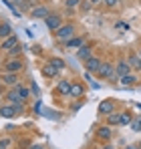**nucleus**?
<instances>
[{
    "mask_svg": "<svg viewBox=\"0 0 141 149\" xmlns=\"http://www.w3.org/2000/svg\"><path fill=\"white\" fill-rule=\"evenodd\" d=\"M40 73H43V77H47V79H54V77L59 74V71H57V69H54L50 63H47V65H43Z\"/></svg>",
    "mask_w": 141,
    "mask_h": 149,
    "instance_id": "nucleus-19",
    "label": "nucleus"
},
{
    "mask_svg": "<svg viewBox=\"0 0 141 149\" xmlns=\"http://www.w3.org/2000/svg\"><path fill=\"white\" fill-rule=\"evenodd\" d=\"M131 73V67H129V63H127V58L125 61H119L117 65H115V74H117V81L123 77V74Z\"/></svg>",
    "mask_w": 141,
    "mask_h": 149,
    "instance_id": "nucleus-10",
    "label": "nucleus"
},
{
    "mask_svg": "<svg viewBox=\"0 0 141 149\" xmlns=\"http://www.w3.org/2000/svg\"><path fill=\"white\" fill-rule=\"evenodd\" d=\"M127 63H129V67L131 69H135V71H141V58L137 52H129V56H127Z\"/></svg>",
    "mask_w": 141,
    "mask_h": 149,
    "instance_id": "nucleus-16",
    "label": "nucleus"
},
{
    "mask_svg": "<svg viewBox=\"0 0 141 149\" xmlns=\"http://www.w3.org/2000/svg\"><path fill=\"white\" fill-rule=\"evenodd\" d=\"M97 137H99V139H105V141H109V139L113 137V131H111V127H109V125H101V127L97 129Z\"/></svg>",
    "mask_w": 141,
    "mask_h": 149,
    "instance_id": "nucleus-15",
    "label": "nucleus"
},
{
    "mask_svg": "<svg viewBox=\"0 0 141 149\" xmlns=\"http://www.w3.org/2000/svg\"><path fill=\"white\" fill-rule=\"evenodd\" d=\"M0 81L6 85V87H16V85H20V79H18V73H4L2 71V74H0Z\"/></svg>",
    "mask_w": 141,
    "mask_h": 149,
    "instance_id": "nucleus-5",
    "label": "nucleus"
},
{
    "mask_svg": "<svg viewBox=\"0 0 141 149\" xmlns=\"http://www.w3.org/2000/svg\"><path fill=\"white\" fill-rule=\"evenodd\" d=\"M125 149H139V145H137V143H133V145H127Z\"/></svg>",
    "mask_w": 141,
    "mask_h": 149,
    "instance_id": "nucleus-34",
    "label": "nucleus"
},
{
    "mask_svg": "<svg viewBox=\"0 0 141 149\" xmlns=\"http://www.w3.org/2000/svg\"><path fill=\"white\" fill-rule=\"evenodd\" d=\"M18 45V38L14 36V34H10V36H6V38H2V42H0V49L4 50V52H8L10 49H14Z\"/></svg>",
    "mask_w": 141,
    "mask_h": 149,
    "instance_id": "nucleus-9",
    "label": "nucleus"
},
{
    "mask_svg": "<svg viewBox=\"0 0 141 149\" xmlns=\"http://www.w3.org/2000/svg\"><path fill=\"white\" fill-rule=\"evenodd\" d=\"M83 93H85V87L81 83H70V93H69L70 99H79V97H83Z\"/></svg>",
    "mask_w": 141,
    "mask_h": 149,
    "instance_id": "nucleus-14",
    "label": "nucleus"
},
{
    "mask_svg": "<svg viewBox=\"0 0 141 149\" xmlns=\"http://www.w3.org/2000/svg\"><path fill=\"white\" fill-rule=\"evenodd\" d=\"M103 4L109 6V8H115V6L119 4V0H103Z\"/></svg>",
    "mask_w": 141,
    "mask_h": 149,
    "instance_id": "nucleus-31",
    "label": "nucleus"
},
{
    "mask_svg": "<svg viewBox=\"0 0 141 149\" xmlns=\"http://www.w3.org/2000/svg\"><path fill=\"white\" fill-rule=\"evenodd\" d=\"M30 149H45V145H30Z\"/></svg>",
    "mask_w": 141,
    "mask_h": 149,
    "instance_id": "nucleus-35",
    "label": "nucleus"
},
{
    "mask_svg": "<svg viewBox=\"0 0 141 149\" xmlns=\"http://www.w3.org/2000/svg\"><path fill=\"white\" fill-rule=\"evenodd\" d=\"M113 111H115V101L107 99V101H101V103H99V113H101V115L107 117V115H111Z\"/></svg>",
    "mask_w": 141,
    "mask_h": 149,
    "instance_id": "nucleus-7",
    "label": "nucleus"
},
{
    "mask_svg": "<svg viewBox=\"0 0 141 149\" xmlns=\"http://www.w3.org/2000/svg\"><path fill=\"white\" fill-rule=\"evenodd\" d=\"M10 143H12L10 137H2V139H0V149H8V147H10Z\"/></svg>",
    "mask_w": 141,
    "mask_h": 149,
    "instance_id": "nucleus-27",
    "label": "nucleus"
},
{
    "mask_svg": "<svg viewBox=\"0 0 141 149\" xmlns=\"http://www.w3.org/2000/svg\"><path fill=\"white\" fill-rule=\"evenodd\" d=\"M30 93H32L34 97H40V89H38V85H36L34 81L30 83Z\"/></svg>",
    "mask_w": 141,
    "mask_h": 149,
    "instance_id": "nucleus-29",
    "label": "nucleus"
},
{
    "mask_svg": "<svg viewBox=\"0 0 141 149\" xmlns=\"http://www.w3.org/2000/svg\"><path fill=\"white\" fill-rule=\"evenodd\" d=\"M137 74H133V73H127V74H123L121 79H119V83L123 85V87H135L137 85Z\"/></svg>",
    "mask_w": 141,
    "mask_h": 149,
    "instance_id": "nucleus-11",
    "label": "nucleus"
},
{
    "mask_svg": "<svg viewBox=\"0 0 141 149\" xmlns=\"http://www.w3.org/2000/svg\"><path fill=\"white\" fill-rule=\"evenodd\" d=\"M97 77L99 79H109V81H113V83H117V74H115V67L111 65V63H101V67L97 69Z\"/></svg>",
    "mask_w": 141,
    "mask_h": 149,
    "instance_id": "nucleus-1",
    "label": "nucleus"
},
{
    "mask_svg": "<svg viewBox=\"0 0 141 149\" xmlns=\"http://www.w3.org/2000/svg\"><path fill=\"white\" fill-rule=\"evenodd\" d=\"M105 149H113V147H109V145H107V147H105Z\"/></svg>",
    "mask_w": 141,
    "mask_h": 149,
    "instance_id": "nucleus-37",
    "label": "nucleus"
},
{
    "mask_svg": "<svg viewBox=\"0 0 141 149\" xmlns=\"http://www.w3.org/2000/svg\"><path fill=\"white\" fill-rule=\"evenodd\" d=\"M0 117H4V119H12V117H16V113H14V107L8 103V105H2L0 107Z\"/></svg>",
    "mask_w": 141,
    "mask_h": 149,
    "instance_id": "nucleus-18",
    "label": "nucleus"
},
{
    "mask_svg": "<svg viewBox=\"0 0 141 149\" xmlns=\"http://www.w3.org/2000/svg\"><path fill=\"white\" fill-rule=\"evenodd\" d=\"M34 113H40V101H38V103L34 105Z\"/></svg>",
    "mask_w": 141,
    "mask_h": 149,
    "instance_id": "nucleus-32",
    "label": "nucleus"
},
{
    "mask_svg": "<svg viewBox=\"0 0 141 149\" xmlns=\"http://www.w3.org/2000/svg\"><path fill=\"white\" fill-rule=\"evenodd\" d=\"M22 69V58H6V63H4V73H20Z\"/></svg>",
    "mask_w": 141,
    "mask_h": 149,
    "instance_id": "nucleus-3",
    "label": "nucleus"
},
{
    "mask_svg": "<svg viewBox=\"0 0 141 149\" xmlns=\"http://www.w3.org/2000/svg\"><path fill=\"white\" fill-rule=\"evenodd\" d=\"M52 34H54V38H57L59 42H67L69 38L75 36V26L70 24V22H69V24H63L61 28H57Z\"/></svg>",
    "mask_w": 141,
    "mask_h": 149,
    "instance_id": "nucleus-2",
    "label": "nucleus"
},
{
    "mask_svg": "<svg viewBox=\"0 0 141 149\" xmlns=\"http://www.w3.org/2000/svg\"><path fill=\"white\" fill-rule=\"evenodd\" d=\"M137 145H139V149H141V141H139V143H137Z\"/></svg>",
    "mask_w": 141,
    "mask_h": 149,
    "instance_id": "nucleus-38",
    "label": "nucleus"
},
{
    "mask_svg": "<svg viewBox=\"0 0 141 149\" xmlns=\"http://www.w3.org/2000/svg\"><path fill=\"white\" fill-rule=\"evenodd\" d=\"M137 54H139V58H141V49H137Z\"/></svg>",
    "mask_w": 141,
    "mask_h": 149,
    "instance_id": "nucleus-36",
    "label": "nucleus"
},
{
    "mask_svg": "<svg viewBox=\"0 0 141 149\" xmlns=\"http://www.w3.org/2000/svg\"><path fill=\"white\" fill-rule=\"evenodd\" d=\"M45 22H47V28L48 30H57V28H61L63 26V18H61V14H54V12H50L47 18H45Z\"/></svg>",
    "mask_w": 141,
    "mask_h": 149,
    "instance_id": "nucleus-4",
    "label": "nucleus"
},
{
    "mask_svg": "<svg viewBox=\"0 0 141 149\" xmlns=\"http://www.w3.org/2000/svg\"><path fill=\"white\" fill-rule=\"evenodd\" d=\"M129 127H131L133 131H141V115H137V117H133V121L129 123Z\"/></svg>",
    "mask_w": 141,
    "mask_h": 149,
    "instance_id": "nucleus-26",
    "label": "nucleus"
},
{
    "mask_svg": "<svg viewBox=\"0 0 141 149\" xmlns=\"http://www.w3.org/2000/svg\"><path fill=\"white\" fill-rule=\"evenodd\" d=\"M81 4V0H65V6L69 8V10H73V8H77Z\"/></svg>",
    "mask_w": 141,
    "mask_h": 149,
    "instance_id": "nucleus-28",
    "label": "nucleus"
},
{
    "mask_svg": "<svg viewBox=\"0 0 141 149\" xmlns=\"http://www.w3.org/2000/svg\"><path fill=\"white\" fill-rule=\"evenodd\" d=\"M48 14H50V10H48V6H45V4H38V6H34L32 10H30V16L32 18H47Z\"/></svg>",
    "mask_w": 141,
    "mask_h": 149,
    "instance_id": "nucleus-6",
    "label": "nucleus"
},
{
    "mask_svg": "<svg viewBox=\"0 0 141 149\" xmlns=\"http://www.w3.org/2000/svg\"><path fill=\"white\" fill-rule=\"evenodd\" d=\"M83 42H85L83 36H73V38H69V40L65 42V47H67V49H79V47H83Z\"/></svg>",
    "mask_w": 141,
    "mask_h": 149,
    "instance_id": "nucleus-20",
    "label": "nucleus"
},
{
    "mask_svg": "<svg viewBox=\"0 0 141 149\" xmlns=\"http://www.w3.org/2000/svg\"><path fill=\"white\" fill-rule=\"evenodd\" d=\"M77 56H79L81 61H87L89 56H93V49H91L89 45H83V47H79V50H77Z\"/></svg>",
    "mask_w": 141,
    "mask_h": 149,
    "instance_id": "nucleus-17",
    "label": "nucleus"
},
{
    "mask_svg": "<svg viewBox=\"0 0 141 149\" xmlns=\"http://www.w3.org/2000/svg\"><path fill=\"white\" fill-rule=\"evenodd\" d=\"M93 149H97V147H93Z\"/></svg>",
    "mask_w": 141,
    "mask_h": 149,
    "instance_id": "nucleus-40",
    "label": "nucleus"
},
{
    "mask_svg": "<svg viewBox=\"0 0 141 149\" xmlns=\"http://www.w3.org/2000/svg\"><path fill=\"white\" fill-rule=\"evenodd\" d=\"M57 93H59L61 97H69V93H70V81H67V79L59 81V85H57Z\"/></svg>",
    "mask_w": 141,
    "mask_h": 149,
    "instance_id": "nucleus-12",
    "label": "nucleus"
},
{
    "mask_svg": "<svg viewBox=\"0 0 141 149\" xmlns=\"http://www.w3.org/2000/svg\"><path fill=\"white\" fill-rule=\"evenodd\" d=\"M89 2H91L93 6H97V4H103V0H89Z\"/></svg>",
    "mask_w": 141,
    "mask_h": 149,
    "instance_id": "nucleus-33",
    "label": "nucleus"
},
{
    "mask_svg": "<svg viewBox=\"0 0 141 149\" xmlns=\"http://www.w3.org/2000/svg\"><path fill=\"white\" fill-rule=\"evenodd\" d=\"M119 117H121V113L113 111L111 115H107V125H109V127H115V125H119Z\"/></svg>",
    "mask_w": 141,
    "mask_h": 149,
    "instance_id": "nucleus-22",
    "label": "nucleus"
},
{
    "mask_svg": "<svg viewBox=\"0 0 141 149\" xmlns=\"http://www.w3.org/2000/svg\"><path fill=\"white\" fill-rule=\"evenodd\" d=\"M79 6H81V8H83V10H85V12H89V10H91V8H93V4H91V2H89V0H81V4H79Z\"/></svg>",
    "mask_w": 141,
    "mask_h": 149,
    "instance_id": "nucleus-30",
    "label": "nucleus"
},
{
    "mask_svg": "<svg viewBox=\"0 0 141 149\" xmlns=\"http://www.w3.org/2000/svg\"><path fill=\"white\" fill-rule=\"evenodd\" d=\"M16 149H26V147H16Z\"/></svg>",
    "mask_w": 141,
    "mask_h": 149,
    "instance_id": "nucleus-39",
    "label": "nucleus"
},
{
    "mask_svg": "<svg viewBox=\"0 0 141 149\" xmlns=\"http://www.w3.org/2000/svg\"><path fill=\"white\" fill-rule=\"evenodd\" d=\"M50 65H52L57 71H63V69L67 67V65H65V61H63V58H59V56H57V58H52V61H50Z\"/></svg>",
    "mask_w": 141,
    "mask_h": 149,
    "instance_id": "nucleus-25",
    "label": "nucleus"
},
{
    "mask_svg": "<svg viewBox=\"0 0 141 149\" xmlns=\"http://www.w3.org/2000/svg\"><path fill=\"white\" fill-rule=\"evenodd\" d=\"M85 67H87L89 73H97V69L101 67V58H99V56H89V58L85 61Z\"/></svg>",
    "mask_w": 141,
    "mask_h": 149,
    "instance_id": "nucleus-13",
    "label": "nucleus"
},
{
    "mask_svg": "<svg viewBox=\"0 0 141 149\" xmlns=\"http://www.w3.org/2000/svg\"><path fill=\"white\" fill-rule=\"evenodd\" d=\"M131 121H133V115H131L129 111H123L121 117H119V125H129Z\"/></svg>",
    "mask_w": 141,
    "mask_h": 149,
    "instance_id": "nucleus-24",
    "label": "nucleus"
},
{
    "mask_svg": "<svg viewBox=\"0 0 141 149\" xmlns=\"http://www.w3.org/2000/svg\"><path fill=\"white\" fill-rule=\"evenodd\" d=\"M6 101H8V103H24V97L20 95V91H18V85L12 87V89L6 93Z\"/></svg>",
    "mask_w": 141,
    "mask_h": 149,
    "instance_id": "nucleus-8",
    "label": "nucleus"
},
{
    "mask_svg": "<svg viewBox=\"0 0 141 149\" xmlns=\"http://www.w3.org/2000/svg\"><path fill=\"white\" fill-rule=\"evenodd\" d=\"M10 34H12V26L8 22H0V38H6Z\"/></svg>",
    "mask_w": 141,
    "mask_h": 149,
    "instance_id": "nucleus-21",
    "label": "nucleus"
},
{
    "mask_svg": "<svg viewBox=\"0 0 141 149\" xmlns=\"http://www.w3.org/2000/svg\"><path fill=\"white\" fill-rule=\"evenodd\" d=\"M24 50V47H20V45H16L14 49H10L8 52H6V58H18V54Z\"/></svg>",
    "mask_w": 141,
    "mask_h": 149,
    "instance_id": "nucleus-23",
    "label": "nucleus"
}]
</instances>
